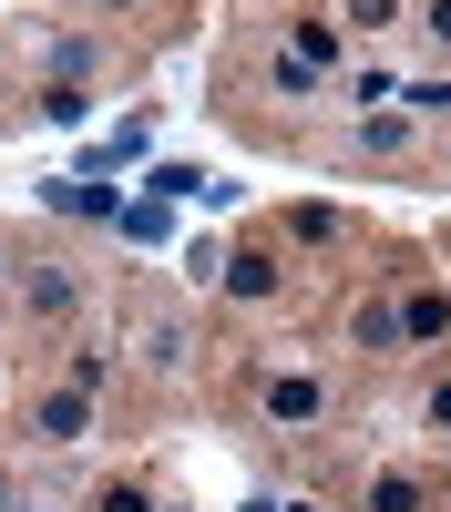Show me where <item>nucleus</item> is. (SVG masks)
Masks as SVG:
<instances>
[{
    "label": "nucleus",
    "mask_w": 451,
    "mask_h": 512,
    "mask_svg": "<svg viewBox=\"0 0 451 512\" xmlns=\"http://www.w3.org/2000/svg\"><path fill=\"white\" fill-rule=\"evenodd\" d=\"M257 410L277 420V431H318V420H328V390H318V369H267V379H257Z\"/></svg>",
    "instance_id": "f257e3e1"
},
{
    "label": "nucleus",
    "mask_w": 451,
    "mask_h": 512,
    "mask_svg": "<svg viewBox=\"0 0 451 512\" xmlns=\"http://www.w3.org/2000/svg\"><path fill=\"white\" fill-rule=\"evenodd\" d=\"M134 359H144V379H185L195 369V328L175 308H144L134 318Z\"/></svg>",
    "instance_id": "f03ea898"
},
{
    "label": "nucleus",
    "mask_w": 451,
    "mask_h": 512,
    "mask_svg": "<svg viewBox=\"0 0 451 512\" xmlns=\"http://www.w3.org/2000/svg\"><path fill=\"white\" fill-rule=\"evenodd\" d=\"M31 431L52 441V451L93 441V390H41V400H31Z\"/></svg>",
    "instance_id": "7ed1b4c3"
},
{
    "label": "nucleus",
    "mask_w": 451,
    "mask_h": 512,
    "mask_svg": "<svg viewBox=\"0 0 451 512\" xmlns=\"http://www.w3.org/2000/svg\"><path fill=\"white\" fill-rule=\"evenodd\" d=\"M21 308H31V318H52V328H62V318L82 308V277L62 267V256H41V267L21 277Z\"/></svg>",
    "instance_id": "20e7f679"
},
{
    "label": "nucleus",
    "mask_w": 451,
    "mask_h": 512,
    "mask_svg": "<svg viewBox=\"0 0 451 512\" xmlns=\"http://www.w3.org/2000/svg\"><path fill=\"white\" fill-rule=\"evenodd\" d=\"M226 297H236V308H277L287 277L267 267V256H226Z\"/></svg>",
    "instance_id": "39448f33"
},
{
    "label": "nucleus",
    "mask_w": 451,
    "mask_h": 512,
    "mask_svg": "<svg viewBox=\"0 0 451 512\" xmlns=\"http://www.w3.org/2000/svg\"><path fill=\"white\" fill-rule=\"evenodd\" d=\"M41 205H62V216H103V226H123V195H103V185H41Z\"/></svg>",
    "instance_id": "423d86ee"
},
{
    "label": "nucleus",
    "mask_w": 451,
    "mask_h": 512,
    "mask_svg": "<svg viewBox=\"0 0 451 512\" xmlns=\"http://www.w3.org/2000/svg\"><path fill=\"white\" fill-rule=\"evenodd\" d=\"M359 512H431V482H421V472H380Z\"/></svg>",
    "instance_id": "0eeeda50"
},
{
    "label": "nucleus",
    "mask_w": 451,
    "mask_h": 512,
    "mask_svg": "<svg viewBox=\"0 0 451 512\" xmlns=\"http://www.w3.org/2000/svg\"><path fill=\"white\" fill-rule=\"evenodd\" d=\"M349 338H359V349H400V308H390V297H359Z\"/></svg>",
    "instance_id": "6e6552de"
},
{
    "label": "nucleus",
    "mask_w": 451,
    "mask_h": 512,
    "mask_svg": "<svg viewBox=\"0 0 451 512\" xmlns=\"http://www.w3.org/2000/svg\"><path fill=\"white\" fill-rule=\"evenodd\" d=\"M410 134H421V123L390 103V113H369V123H359V154H410Z\"/></svg>",
    "instance_id": "1a4fd4ad"
},
{
    "label": "nucleus",
    "mask_w": 451,
    "mask_h": 512,
    "mask_svg": "<svg viewBox=\"0 0 451 512\" xmlns=\"http://www.w3.org/2000/svg\"><path fill=\"white\" fill-rule=\"evenodd\" d=\"M287 41H298V62L328 82V72H339V31H328V21H287Z\"/></svg>",
    "instance_id": "9d476101"
},
{
    "label": "nucleus",
    "mask_w": 451,
    "mask_h": 512,
    "mask_svg": "<svg viewBox=\"0 0 451 512\" xmlns=\"http://www.w3.org/2000/svg\"><path fill=\"white\" fill-rule=\"evenodd\" d=\"M441 328H451V297H441V287H421V297L400 308V338H441Z\"/></svg>",
    "instance_id": "9b49d317"
},
{
    "label": "nucleus",
    "mask_w": 451,
    "mask_h": 512,
    "mask_svg": "<svg viewBox=\"0 0 451 512\" xmlns=\"http://www.w3.org/2000/svg\"><path fill=\"white\" fill-rule=\"evenodd\" d=\"M400 113L410 123H451V82H400Z\"/></svg>",
    "instance_id": "f8f14e48"
},
{
    "label": "nucleus",
    "mask_w": 451,
    "mask_h": 512,
    "mask_svg": "<svg viewBox=\"0 0 451 512\" xmlns=\"http://www.w3.org/2000/svg\"><path fill=\"white\" fill-rule=\"evenodd\" d=\"M185 277H195V287H226V246L195 236V246H185Z\"/></svg>",
    "instance_id": "ddd939ff"
},
{
    "label": "nucleus",
    "mask_w": 451,
    "mask_h": 512,
    "mask_svg": "<svg viewBox=\"0 0 451 512\" xmlns=\"http://www.w3.org/2000/svg\"><path fill=\"white\" fill-rule=\"evenodd\" d=\"M41 113H52V123H93V93H82V82H52V93H41Z\"/></svg>",
    "instance_id": "4468645a"
},
{
    "label": "nucleus",
    "mask_w": 451,
    "mask_h": 512,
    "mask_svg": "<svg viewBox=\"0 0 451 512\" xmlns=\"http://www.w3.org/2000/svg\"><path fill=\"white\" fill-rule=\"evenodd\" d=\"M287 236H298V246H339V216H328V205H298V216H287Z\"/></svg>",
    "instance_id": "2eb2a0df"
},
{
    "label": "nucleus",
    "mask_w": 451,
    "mask_h": 512,
    "mask_svg": "<svg viewBox=\"0 0 451 512\" xmlns=\"http://www.w3.org/2000/svg\"><path fill=\"white\" fill-rule=\"evenodd\" d=\"M421 431L451 441V379H431V390H421Z\"/></svg>",
    "instance_id": "dca6fc26"
},
{
    "label": "nucleus",
    "mask_w": 451,
    "mask_h": 512,
    "mask_svg": "<svg viewBox=\"0 0 451 512\" xmlns=\"http://www.w3.org/2000/svg\"><path fill=\"white\" fill-rule=\"evenodd\" d=\"M349 103H359V113H369V103H400V82H390V72H380V62H369V72H359V82H349Z\"/></svg>",
    "instance_id": "f3484780"
},
{
    "label": "nucleus",
    "mask_w": 451,
    "mask_h": 512,
    "mask_svg": "<svg viewBox=\"0 0 451 512\" xmlns=\"http://www.w3.org/2000/svg\"><path fill=\"white\" fill-rule=\"evenodd\" d=\"M93 512H154V502H144L134 482H103V492H93Z\"/></svg>",
    "instance_id": "a211bd4d"
},
{
    "label": "nucleus",
    "mask_w": 451,
    "mask_h": 512,
    "mask_svg": "<svg viewBox=\"0 0 451 512\" xmlns=\"http://www.w3.org/2000/svg\"><path fill=\"white\" fill-rule=\"evenodd\" d=\"M349 21H359V31H390V21H400V0H349Z\"/></svg>",
    "instance_id": "6ab92c4d"
},
{
    "label": "nucleus",
    "mask_w": 451,
    "mask_h": 512,
    "mask_svg": "<svg viewBox=\"0 0 451 512\" xmlns=\"http://www.w3.org/2000/svg\"><path fill=\"white\" fill-rule=\"evenodd\" d=\"M421 31H431V41H451V0H421Z\"/></svg>",
    "instance_id": "aec40b11"
},
{
    "label": "nucleus",
    "mask_w": 451,
    "mask_h": 512,
    "mask_svg": "<svg viewBox=\"0 0 451 512\" xmlns=\"http://www.w3.org/2000/svg\"><path fill=\"white\" fill-rule=\"evenodd\" d=\"M236 512H298V502H277V492H246V502H236Z\"/></svg>",
    "instance_id": "412c9836"
},
{
    "label": "nucleus",
    "mask_w": 451,
    "mask_h": 512,
    "mask_svg": "<svg viewBox=\"0 0 451 512\" xmlns=\"http://www.w3.org/2000/svg\"><path fill=\"white\" fill-rule=\"evenodd\" d=\"M93 11H144V0H93Z\"/></svg>",
    "instance_id": "4be33fe9"
},
{
    "label": "nucleus",
    "mask_w": 451,
    "mask_h": 512,
    "mask_svg": "<svg viewBox=\"0 0 451 512\" xmlns=\"http://www.w3.org/2000/svg\"><path fill=\"white\" fill-rule=\"evenodd\" d=\"M11 512H62V502H11Z\"/></svg>",
    "instance_id": "5701e85b"
},
{
    "label": "nucleus",
    "mask_w": 451,
    "mask_h": 512,
    "mask_svg": "<svg viewBox=\"0 0 451 512\" xmlns=\"http://www.w3.org/2000/svg\"><path fill=\"white\" fill-rule=\"evenodd\" d=\"M0 277H11V246H0Z\"/></svg>",
    "instance_id": "b1692460"
},
{
    "label": "nucleus",
    "mask_w": 451,
    "mask_h": 512,
    "mask_svg": "<svg viewBox=\"0 0 451 512\" xmlns=\"http://www.w3.org/2000/svg\"><path fill=\"white\" fill-rule=\"evenodd\" d=\"M154 512H185V502H154Z\"/></svg>",
    "instance_id": "393cba45"
}]
</instances>
